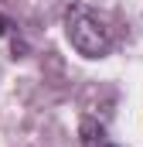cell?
<instances>
[{
  "instance_id": "obj_1",
  "label": "cell",
  "mask_w": 143,
  "mask_h": 147,
  "mask_svg": "<svg viewBox=\"0 0 143 147\" xmlns=\"http://www.w3.org/2000/svg\"><path fill=\"white\" fill-rule=\"evenodd\" d=\"M65 34L68 45L82 58H102L112 48V28L102 14H96L89 3H72L65 10Z\"/></svg>"
},
{
  "instance_id": "obj_2",
  "label": "cell",
  "mask_w": 143,
  "mask_h": 147,
  "mask_svg": "<svg viewBox=\"0 0 143 147\" xmlns=\"http://www.w3.org/2000/svg\"><path fill=\"white\" fill-rule=\"evenodd\" d=\"M78 137H82V147H109V137H106V127L96 123L92 116H85L78 123Z\"/></svg>"
},
{
  "instance_id": "obj_3",
  "label": "cell",
  "mask_w": 143,
  "mask_h": 147,
  "mask_svg": "<svg viewBox=\"0 0 143 147\" xmlns=\"http://www.w3.org/2000/svg\"><path fill=\"white\" fill-rule=\"evenodd\" d=\"M7 28H10V21H7V17H3V14H0V38L7 34Z\"/></svg>"
}]
</instances>
